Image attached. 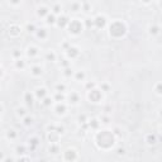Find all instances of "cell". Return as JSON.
Returning a JSON list of instances; mask_svg holds the SVG:
<instances>
[{"label": "cell", "mask_w": 162, "mask_h": 162, "mask_svg": "<svg viewBox=\"0 0 162 162\" xmlns=\"http://www.w3.org/2000/svg\"><path fill=\"white\" fill-rule=\"evenodd\" d=\"M127 33V27L123 22L120 20H115L113 22L110 27H109V34L114 38H120V37H124Z\"/></svg>", "instance_id": "6da1fadb"}, {"label": "cell", "mask_w": 162, "mask_h": 162, "mask_svg": "<svg viewBox=\"0 0 162 162\" xmlns=\"http://www.w3.org/2000/svg\"><path fill=\"white\" fill-rule=\"evenodd\" d=\"M98 137H100V139L104 141L103 143L99 144L100 148H105V144H108V148H110L114 144V134L110 131H100L98 133Z\"/></svg>", "instance_id": "7a4b0ae2"}, {"label": "cell", "mask_w": 162, "mask_h": 162, "mask_svg": "<svg viewBox=\"0 0 162 162\" xmlns=\"http://www.w3.org/2000/svg\"><path fill=\"white\" fill-rule=\"evenodd\" d=\"M69 32L72 36H79L84 29V23L80 19H70L69 22Z\"/></svg>", "instance_id": "3957f363"}, {"label": "cell", "mask_w": 162, "mask_h": 162, "mask_svg": "<svg viewBox=\"0 0 162 162\" xmlns=\"http://www.w3.org/2000/svg\"><path fill=\"white\" fill-rule=\"evenodd\" d=\"M88 98H89L90 101H93V103H100L101 101V99H103V94H101L100 90L93 89V90H89Z\"/></svg>", "instance_id": "277c9868"}, {"label": "cell", "mask_w": 162, "mask_h": 162, "mask_svg": "<svg viewBox=\"0 0 162 162\" xmlns=\"http://www.w3.org/2000/svg\"><path fill=\"white\" fill-rule=\"evenodd\" d=\"M144 142H146V144H148V146H156L158 143V137H157V134H155V133H148V134H146V137H144Z\"/></svg>", "instance_id": "5b68a950"}, {"label": "cell", "mask_w": 162, "mask_h": 162, "mask_svg": "<svg viewBox=\"0 0 162 162\" xmlns=\"http://www.w3.org/2000/svg\"><path fill=\"white\" fill-rule=\"evenodd\" d=\"M66 55H67L69 58H75V57H77L80 55V50L77 48V47L75 46H69V48L66 50Z\"/></svg>", "instance_id": "8992f818"}, {"label": "cell", "mask_w": 162, "mask_h": 162, "mask_svg": "<svg viewBox=\"0 0 162 162\" xmlns=\"http://www.w3.org/2000/svg\"><path fill=\"white\" fill-rule=\"evenodd\" d=\"M93 23L95 24V27H96V28H103V27H105V24H107V18L100 14V15H98L96 18L93 19Z\"/></svg>", "instance_id": "52a82bcc"}, {"label": "cell", "mask_w": 162, "mask_h": 162, "mask_svg": "<svg viewBox=\"0 0 162 162\" xmlns=\"http://www.w3.org/2000/svg\"><path fill=\"white\" fill-rule=\"evenodd\" d=\"M66 110H67V104H66L65 101H58L56 104V107H55V112L58 114H61V115H62V114H65L66 113Z\"/></svg>", "instance_id": "ba28073f"}, {"label": "cell", "mask_w": 162, "mask_h": 162, "mask_svg": "<svg viewBox=\"0 0 162 162\" xmlns=\"http://www.w3.org/2000/svg\"><path fill=\"white\" fill-rule=\"evenodd\" d=\"M34 34L37 38H39V39H47V38H48V31H47L46 28H37Z\"/></svg>", "instance_id": "9c48e42d"}, {"label": "cell", "mask_w": 162, "mask_h": 162, "mask_svg": "<svg viewBox=\"0 0 162 162\" xmlns=\"http://www.w3.org/2000/svg\"><path fill=\"white\" fill-rule=\"evenodd\" d=\"M148 33H150V36H152V37L158 36L160 34V26L156 24V23H152V24L148 27Z\"/></svg>", "instance_id": "30bf717a"}, {"label": "cell", "mask_w": 162, "mask_h": 162, "mask_svg": "<svg viewBox=\"0 0 162 162\" xmlns=\"http://www.w3.org/2000/svg\"><path fill=\"white\" fill-rule=\"evenodd\" d=\"M69 22H70V19L66 17V15H62V17H58V18H57L56 24L58 26V27H61V28H65V27L69 26Z\"/></svg>", "instance_id": "8fae6325"}, {"label": "cell", "mask_w": 162, "mask_h": 162, "mask_svg": "<svg viewBox=\"0 0 162 162\" xmlns=\"http://www.w3.org/2000/svg\"><path fill=\"white\" fill-rule=\"evenodd\" d=\"M38 55H39V50H38L37 47L29 46V47L27 48V56L31 57V58H33V57H37Z\"/></svg>", "instance_id": "7c38bea8"}, {"label": "cell", "mask_w": 162, "mask_h": 162, "mask_svg": "<svg viewBox=\"0 0 162 162\" xmlns=\"http://www.w3.org/2000/svg\"><path fill=\"white\" fill-rule=\"evenodd\" d=\"M48 93H47V89L46 88H37L36 91H34V96L38 99H43L45 96H47Z\"/></svg>", "instance_id": "4fadbf2b"}, {"label": "cell", "mask_w": 162, "mask_h": 162, "mask_svg": "<svg viewBox=\"0 0 162 162\" xmlns=\"http://www.w3.org/2000/svg\"><path fill=\"white\" fill-rule=\"evenodd\" d=\"M20 33H22V28L17 24H13L10 28H9V34L13 36V37H17V36L20 34Z\"/></svg>", "instance_id": "5bb4252c"}, {"label": "cell", "mask_w": 162, "mask_h": 162, "mask_svg": "<svg viewBox=\"0 0 162 162\" xmlns=\"http://www.w3.org/2000/svg\"><path fill=\"white\" fill-rule=\"evenodd\" d=\"M31 74H32V76H34V77H38V76H41L42 74H43V67L42 66H33L32 67V71H31Z\"/></svg>", "instance_id": "9a60e30c"}, {"label": "cell", "mask_w": 162, "mask_h": 162, "mask_svg": "<svg viewBox=\"0 0 162 162\" xmlns=\"http://www.w3.org/2000/svg\"><path fill=\"white\" fill-rule=\"evenodd\" d=\"M37 14H38V17H41V18H46L50 14V9L47 7H45V5H42V7L38 8Z\"/></svg>", "instance_id": "2e32d148"}, {"label": "cell", "mask_w": 162, "mask_h": 162, "mask_svg": "<svg viewBox=\"0 0 162 162\" xmlns=\"http://www.w3.org/2000/svg\"><path fill=\"white\" fill-rule=\"evenodd\" d=\"M24 100H26V104H27V105L31 107V105H33V101H34V95L28 91V93L24 94Z\"/></svg>", "instance_id": "e0dca14e"}, {"label": "cell", "mask_w": 162, "mask_h": 162, "mask_svg": "<svg viewBox=\"0 0 162 162\" xmlns=\"http://www.w3.org/2000/svg\"><path fill=\"white\" fill-rule=\"evenodd\" d=\"M22 120H23V124H24L26 127H29V126L33 124V122H34V118H33L32 115H29V114H27V115L23 117Z\"/></svg>", "instance_id": "ac0fdd59"}, {"label": "cell", "mask_w": 162, "mask_h": 162, "mask_svg": "<svg viewBox=\"0 0 162 162\" xmlns=\"http://www.w3.org/2000/svg\"><path fill=\"white\" fill-rule=\"evenodd\" d=\"M79 101H80V95L77 93H75V91H71V94H70V101L69 103L77 104Z\"/></svg>", "instance_id": "d6986e66"}, {"label": "cell", "mask_w": 162, "mask_h": 162, "mask_svg": "<svg viewBox=\"0 0 162 162\" xmlns=\"http://www.w3.org/2000/svg\"><path fill=\"white\" fill-rule=\"evenodd\" d=\"M46 23L47 24H56V20H57V15H55L53 13H51V14H48L46 18Z\"/></svg>", "instance_id": "ffe728a7"}, {"label": "cell", "mask_w": 162, "mask_h": 162, "mask_svg": "<svg viewBox=\"0 0 162 162\" xmlns=\"http://www.w3.org/2000/svg\"><path fill=\"white\" fill-rule=\"evenodd\" d=\"M85 77H86V75H85L84 71H76V72H75V79H76V81H84Z\"/></svg>", "instance_id": "44dd1931"}, {"label": "cell", "mask_w": 162, "mask_h": 162, "mask_svg": "<svg viewBox=\"0 0 162 162\" xmlns=\"http://www.w3.org/2000/svg\"><path fill=\"white\" fill-rule=\"evenodd\" d=\"M52 13L55 14V15H60L61 13H62V7H61V4H56L52 8Z\"/></svg>", "instance_id": "7402d4cb"}, {"label": "cell", "mask_w": 162, "mask_h": 162, "mask_svg": "<svg viewBox=\"0 0 162 162\" xmlns=\"http://www.w3.org/2000/svg\"><path fill=\"white\" fill-rule=\"evenodd\" d=\"M52 99H53L55 101H57V103H58V101H65L66 95H65V93H62V94H61V93H57V94L55 95V98H52Z\"/></svg>", "instance_id": "603a6c76"}, {"label": "cell", "mask_w": 162, "mask_h": 162, "mask_svg": "<svg viewBox=\"0 0 162 162\" xmlns=\"http://www.w3.org/2000/svg\"><path fill=\"white\" fill-rule=\"evenodd\" d=\"M42 100H43V101H42V104H43L45 107H50V105H52V103H53V99H52L51 96H48V95H47V96H45Z\"/></svg>", "instance_id": "cb8c5ba5"}, {"label": "cell", "mask_w": 162, "mask_h": 162, "mask_svg": "<svg viewBox=\"0 0 162 162\" xmlns=\"http://www.w3.org/2000/svg\"><path fill=\"white\" fill-rule=\"evenodd\" d=\"M60 152V148H58V144H55L52 143L51 147H50V153H53V155H57Z\"/></svg>", "instance_id": "d4e9b609"}, {"label": "cell", "mask_w": 162, "mask_h": 162, "mask_svg": "<svg viewBox=\"0 0 162 162\" xmlns=\"http://www.w3.org/2000/svg\"><path fill=\"white\" fill-rule=\"evenodd\" d=\"M81 8H82V5H81L80 3H72V4H71V10L75 12V13L81 10Z\"/></svg>", "instance_id": "484cf974"}, {"label": "cell", "mask_w": 162, "mask_h": 162, "mask_svg": "<svg viewBox=\"0 0 162 162\" xmlns=\"http://www.w3.org/2000/svg\"><path fill=\"white\" fill-rule=\"evenodd\" d=\"M17 131H14V129H10V131H8L7 133V137L9 138V139H15L17 138Z\"/></svg>", "instance_id": "4316f807"}, {"label": "cell", "mask_w": 162, "mask_h": 162, "mask_svg": "<svg viewBox=\"0 0 162 162\" xmlns=\"http://www.w3.org/2000/svg\"><path fill=\"white\" fill-rule=\"evenodd\" d=\"M56 91L57 93H65L66 91V85L65 84H57L56 85Z\"/></svg>", "instance_id": "83f0119b"}, {"label": "cell", "mask_w": 162, "mask_h": 162, "mask_svg": "<svg viewBox=\"0 0 162 162\" xmlns=\"http://www.w3.org/2000/svg\"><path fill=\"white\" fill-rule=\"evenodd\" d=\"M15 66L18 69H24L26 67V63H24V61L20 60V58H17L15 60Z\"/></svg>", "instance_id": "f1b7e54d"}, {"label": "cell", "mask_w": 162, "mask_h": 162, "mask_svg": "<svg viewBox=\"0 0 162 162\" xmlns=\"http://www.w3.org/2000/svg\"><path fill=\"white\" fill-rule=\"evenodd\" d=\"M46 58L48 60V61H56V53L55 52H47V55H46Z\"/></svg>", "instance_id": "f546056e"}, {"label": "cell", "mask_w": 162, "mask_h": 162, "mask_svg": "<svg viewBox=\"0 0 162 162\" xmlns=\"http://www.w3.org/2000/svg\"><path fill=\"white\" fill-rule=\"evenodd\" d=\"M63 75L66 76V77H71V76L74 75V71H72V69H71V67H66V69H65V71H63Z\"/></svg>", "instance_id": "4dcf8cb0"}, {"label": "cell", "mask_w": 162, "mask_h": 162, "mask_svg": "<svg viewBox=\"0 0 162 162\" xmlns=\"http://www.w3.org/2000/svg\"><path fill=\"white\" fill-rule=\"evenodd\" d=\"M17 114L19 117H24V115H27V112H26V109L24 108H17Z\"/></svg>", "instance_id": "1f68e13d"}, {"label": "cell", "mask_w": 162, "mask_h": 162, "mask_svg": "<svg viewBox=\"0 0 162 162\" xmlns=\"http://www.w3.org/2000/svg\"><path fill=\"white\" fill-rule=\"evenodd\" d=\"M36 29H37V28L34 27V24H28V26H27V31L29 32V33H34Z\"/></svg>", "instance_id": "d6a6232c"}, {"label": "cell", "mask_w": 162, "mask_h": 162, "mask_svg": "<svg viewBox=\"0 0 162 162\" xmlns=\"http://www.w3.org/2000/svg\"><path fill=\"white\" fill-rule=\"evenodd\" d=\"M20 3H22V0H9V4H10V5H13V7H17V5H19Z\"/></svg>", "instance_id": "836d02e7"}, {"label": "cell", "mask_w": 162, "mask_h": 162, "mask_svg": "<svg viewBox=\"0 0 162 162\" xmlns=\"http://www.w3.org/2000/svg\"><path fill=\"white\" fill-rule=\"evenodd\" d=\"M156 94L158 95V96L161 95V82H157L156 84Z\"/></svg>", "instance_id": "e575fe53"}, {"label": "cell", "mask_w": 162, "mask_h": 162, "mask_svg": "<svg viewBox=\"0 0 162 162\" xmlns=\"http://www.w3.org/2000/svg\"><path fill=\"white\" fill-rule=\"evenodd\" d=\"M13 56L15 57V60H17V58H20V53H19V50H14Z\"/></svg>", "instance_id": "d590c367"}, {"label": "cell", "mask_w": 162, "mask_h": 162, "mask_svg": "<svg viewBox=\"0 0 162 162\" xmlns=\"http://www.w3.org/2000/svg\"><path fill=\"white\" fill-rule=\"evenodd\" d=\"M29 143L37 146V144H38V138H31V139H29Z\"/></svg>", "instance_id": "8d00e7d4"}, {"label": "cell", "mask_w": 162, "mask_h": 162, "mask_svg": "<svg viewBox=\"0 0 162 162\" xmlns=\"http://www.w3.org/2000/svg\"><path fill=\"white\" fill-rule=\"evenodd\" d=\"M139 1L142 3V4H144V5H148V4H151L153 0H139Z\"/></svg>", "instance_id": "74e56055"}, {"label": "cell", "mask_w": 162, "mask_h": 162, "mask_svg": "<svg viewBox=\"0 0 162 162\" xmlns=\"http://www.w3.org/2000/svg\"><path fill=\"white\" fill-rule=\"evenodd\" d=\"M95 86H96V84H95V82H89V84L86 85L88 89H90V88H95Z\"/></svg>", "instance_id": "f35d334b"}, {"label": "cell", "mask_w": 162, "mask_h": 162, "mask_svg": "<svg viewBox=\"0 0 162 162\" xmlns=\"http://www.w3.org/2000/svg\"><path fill=\"white\" fill-rule=\"evenodd\" d=\"M4 112V107H3V104H0V114H1Z\"/></svg>", "instance_id": "ab89813d"}, {"label": "cell", "mask_w": 162, "mask_h": 162, "mask_svg": "<svg viewBox=\"0 0 162 162\" xmlns=\"http://www.w3.org/2000/svg\"><path fill=\"white\" fill-rule=\"evenodd\" d=\"M118 153H119V155H120V153L123 155V153H124V150H118Z\"/></svg>", "instance_id": "60d3db41"}, {"label": "cell", "mask_w": 162, "mask_h": 162, "mask_svg": "<svg viewBox=\"0 0 162 162\" xmlns=\"http://www.w3.org/2000/svg\"><path fill=\"white\" fill-rule=\"evenodd\" d=\"M4 75V72H3V69L1 67H0V77H1V76Z\"/></svg>", "instance_id": "b9f144b4"}]
</instances>
